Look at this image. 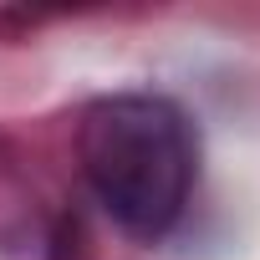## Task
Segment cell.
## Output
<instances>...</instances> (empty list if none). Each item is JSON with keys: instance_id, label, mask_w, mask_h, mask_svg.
I'll list each match as a JSON object with an SVG mask.
<instances>
[{"instance_id": "obj_1", "label": "cell", "mask_w": 260, "mask_h": 260, "mask_svg": "<svg viewBox=\"0 0 260 260\" xmlns=\"http://www.w3.org/2000/svg\"><path fill=\"white\" fill-rule=\"evenodd\" d=\"M82 169L102 209L138 240H158L194 189V133L169 97H102L82 117Z\"/></svg>"}]
</instances>
